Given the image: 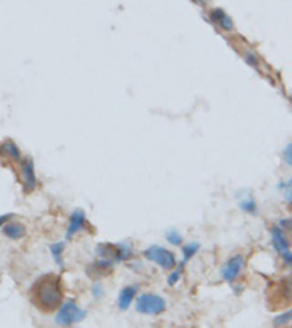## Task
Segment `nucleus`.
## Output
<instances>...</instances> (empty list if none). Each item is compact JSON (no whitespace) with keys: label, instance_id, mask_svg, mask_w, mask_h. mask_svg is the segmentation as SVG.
I'll list each match as a JSON object with an SVG mask.
<instances>
[{"label":"nucleus","instance_id":"obj_1","mask_svg":"<svg viewBox=\"0 0 292 328\" xmlns=\"http://www.w3.org/2000/svg\"><path fill=\"white\" fill-rule=\"evenodd\" d=\"M31 299L43 311H53L63 302V289L60 279L54 274L41 277L31 289Z\"/></svg>","mask_w":292,"mask_h":328},{"label":"nucleus","instance_id":"obj_2","mask_svg":"<svg viewBox=\"0 0 292 328\" xmlns=\"http://www.w3.org/2000/svg\"><path fill=\"white\" fill-rule=\"evenodd\" d=\"M87 311L79 308L78 304L72 299L62 302L59 306V312L56 315V324L62 327H70L75 324H79L85 320Z\"/></svg>","mask_w":292,"mask_h":328},{"label":"nucleus","instance_id":"obj_3","mask_svg":"<svg viewBox=\"0 0 292 328\" xmlns=\"http://www.w3.org/2000/svg\"><path fill=\"white\" fill-rule=\"evenodd\" d=\"M165 309H167L165 299L158 295L143 293L136 301V311L143 315H159Z\"/></svg>","mask_w":292,"mask_h":328},{"label":"nucleus","instance_id":"obj_4","mask_svg":"<svg viewBox=\"0 0 292 328\" xmlns=\"http://www.w3.org/2000/svg\"><path fill=\"white\" fill-rule=\"evenodd\" d=\"M143 254H145V257L148 260L158 264L162 270H173L176 267V264H177L176 255L171 251H168V249H165V248H162L159 245L149 246Z\"/></svg>","mask_w":292,"mask_h":328},{"label":"nucleus","instance_id":"obj_5","mask_svg":"<svg viewBox=\"0 0 292 328\" xmlns=\"http://www.w3.org/2000/svg\"><path fill=\"white\" fill-rule=\"evenodd\" d=\"M244 265H246V261H244V257L241 254H237V255L231 257L221 268V277L224 279L225 282L232 283L240 276Z\"/></svg>","mask_w":292,"mask_h":328},{"label":"nucleus","instance_id":"obj_6","mask_svg":"<svg viewBox=\"0 0 292 328\" xmlns=\"http://www.w3.org/2000/svg\"><path fill=\"white\" fill-rule=\"evenodd\" d=\"M270 237H272L273 248H275L279 254H282L284 261L287 262L288 265H291L292 255H291V251H290V242L287 241L285 235L282 234V231H281L279 228H273L272 232H270Z\"/></svg>","mask_w":292,"mask_h":328},{"label":"nucleus","instance_id":"obj_7","mask_svg":"<svg viewBox=\"0 0 292 328\" xmlns=\"http://www.w3.org/2000/svg\"><path fill=\"white\" fill-rule=\"evenodd\" d=\"M22 182L25 193H32L37 188V185H38L32 159H28V161H25L22 164Z\"/></svg>","mask_w":292,"mask_h":328},{"label":"nucleus","instance_id":"obj_8","mask_svg":"<svg viewBox=\"0 0 292 328\" xmlns=\"http://www.w3.org/2000/svg\"><path fill=\"white\" fill-rule=\"evenodd\" d=\"M87 225V218H85V213L82 209H76L69 220V228L68 234H66V240H72L78 232H81Z\"/></svg>","mask_w":292,"mask_h":328},{"label":"nucleus","instance_id":"obj_9","mask_svg":"<svg viewBox=\"0 0 292 328\" xmlns=\"http://www.w3.org/2000/svg\"><path fill=\"white\" fill-rule=\"evenodd\" d=\"M136 293H137V286H127L124 289H121L118 299H117V305L120 311H127L130 305L133 304Z\"/></svg>","mask_w":292,"mask_h":328},{"label":"nucleus","instance_id":"obj_10","mask_svg":"<svg viewBox=\"0 0 292 328\" xmlns=\"http://www.w3.org/2000/svg\"><path fill=\"white\" fill-rule=\"evenodd\" d=\"M3 234L9 240H21V238H23L26 235V228L23 226L22 223H13V222L7 223L6 222L4 226H3Z\"/></svg>","mask_w":292,"mask_h":328},{"label":"nucleus","instance_id":"obj_11","mask_svg":"<svg viewBox=\"0 0 292 328\" xmlns=\"http://www.w3.org/2000/svg\"><path fill=\"white\" fill-rule=\"evenodd\" d=\"M0 155H4L13 161H19L21 159V152H19V148L13 143V142H6L0 146Z\"/></svg>","mask_w":292,"mask_h":328},{"label":"nucleus","instance_id":"obj_12","mask_svg":"<svg viewBox=\"0 0 292 328\" xmlns=\"http://www.w3.org/2000/svg\"><path fill=\"white\" fill-rule=\"evenodd\" d=\"M63 251H65V242H57V244H51L50 245V252L53 255V260L56 261V264L59 267H65V262H63Z\"/></svg>","mask_w":292,"mask_h":328},{"label":"nucleus","instance_id":"obj_13","mask_svg":"<svg viewBox=\"0 0 292 328\" xmlns=\"http://www.w3.org/2000/svg\"><path fill=\"white\" fill-rule=\"evenodd\" d=\"M212 18H213V21L216 22L221 28H224V29H232V21L228 18V15L224 13L221 9L213 10V12H212Z\"/></svg>","mask_w":292,"mask_h":328},{"label":"nucleus","instance_id":"obj_14","mask_svg":"<svg viewBox=\"0 0 292 328\" xmlns=\"http://www.w3.org/2000/svg\"><path fill=\"white\" fill-rule=\"evenodd\" d=\"M199 249H200V244H199V242H193V244L183 245V248H181V251H183V257H184L183 264L187 262L189 260H192V258L197 254Z\"/></svg>","mask_w":292,"mask_h":328},{"label":"nucleus","instance_id":"obj_15","mask_svg":"<svg viewBox=\"0 0 292 328\" xmlns=\"http://www.w3.org/2000/svg\"><path fill=\"white\" fill-rule=\"evenodd\" d=\"M117 257H118V262L123 261V260H127L132 257V245L129 242H121V244H117Z\"/></svg>","mask_w":292,"mask_h":328},{"label":"nucleus","instance_id":"obj_16","mask_svg":"<svg viewBox=\"0 0 292 328\" xmlns=\"http://www.w3.org/2000/svg\"><path fill=\"white\" fill-rule=\"evenodd\" d=\"M240 209L246 213H253V215H256V212H257L256 201L251 197H246V198L240 200Z\"/></svg>","mask_w":292,"mask_h":328},{"label":"nucleus","instance_id":"obj_17","mask_svg":"<svg viewBox=\"0 0 292 328\" xmlns=\"http://www.w3.org/2000/svg\"><path fill=\"white\" fill-rule=\"evenodd\" d=\"M167 241L171 244V245H176V246H180L181 242H183V237H181L180 234L177 232V231H170V232H167Z\"/></svg>","mask_w":292,"mask_h":328},{"label":"nucleus","instance_id":"obj_18","mask_svg":"<svg viewBox=\"0 0 292 328\" xmlns=\"http://www.w3.org/2000/svg\"><path fill=\"white\" fill-rule=\"evenodd\" d=\"M290 321H291V311L278 315V317L273 320V324H275V326H279V327H284V326H287Z\"/></svg>","mask_w":292,"mask_h":328},{"label":"nucleus","instance_id":"obj_19","mask_svg":"<svg viewBox=\"0 0 292 328\" xmlns=\"http://www.w3.org/2000/svg\"><path fill=\"white\" fill-rule=\"evenodd\" d=\"M181 270H183V264H180V268L173 271L170 276H168V286H174V284L179 283V280L181 279Z\"/></svg>","mask_w":292,"mask_h":328},{"label":"nucleus","instance_id":"obj_20","mask_svg":"<svg viewBox=\"0 0 292 328\" xmlns=\"http://www.w3.org/2000/svg\"><path fill=\"white\" fill-rule=\"evenodd\" d=\"M92 295H94L95 299L102 298V296H104V289H102V286L99 283L94 284V287H92Z\"/></svg>","mask_w":292,"mask_h":328},{"label":"nucleus","instance_id":"obj_21","mask_svg":"<svg viewBox=\"0 0 292 328\" xmlns=\"http://www.w3.org/2000/svg\"><path fill=\"white\" fill-rule=\"evenodd\" d=\"M292 145L291 143H288V146L285 148V151H284V158H285V162H287V165L288 166H291L292 165Z\"/></svg>","mask_w":292,"mask_h":328},{"label":"nucleus","instance_id":"obj_22","mask_svg":"<svg viewBox=\"0 0 292 328\" xmlns=\"http://www.w3.org/2000/svg\"><path fill=\"white\" fill-rule=\"evenodd\" d=\"M12 216H13V215H3V216H0V226H3Z\"/></svg>","mask_w":292,"mask_h":328},{"label":"nucleus","instance_id":"obj_23","mask_svg":"<svg viewBox=\"0 0 292 328\" xmlns=\"http://www.w3.org/2000/svg\"><path fill=\"white\" fill-rule=\"evenodd\" d=\"M281 222H282L281 225H282L284 228H285V226H288V228H290V225H291V223H290V222H291L290 219H288V220H281Z\"/></svg>","mask_w":292,"mask_h":328}]
</instances>
